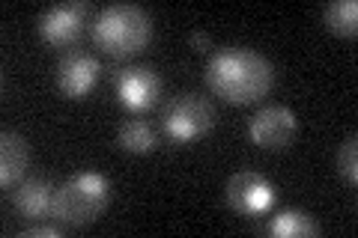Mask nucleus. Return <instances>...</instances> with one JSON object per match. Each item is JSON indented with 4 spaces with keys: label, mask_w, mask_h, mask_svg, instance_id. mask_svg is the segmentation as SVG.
Masks as SVG:
<instances>
[{
    "label": "nucleus",
    "mask_w": 358,
    "mask_h": 238,
    "mask_svg": "<svg viewBox=\"0 0 358 238\" xmlns=\"http://www.w3.org/2000/svg\"><path fill=\"white\" fill-rule=\"evenodd\" d=\"M275 66L260 51L233 45L212 54L206 66V81L212 93L233 101V105H248V101L263 98L275 84Z\"/></svg>",
    "instance_id": "nucleus-1"
},
{
    "label": "nucleus",
    "mask_w": 358,
    "mask_h": 238,
    "mask_svg": "<svg viewBox=\"0 0 358 238\" xmlns=\"http://www.w3.org/2000/svg\"><path fill=\"white\" fill-rule=\"evenodd\" d=\"M152 36V18L138 3H110L93 21V39L114 57L138 54Z\"/></svg>",
    "instance_id": "nucleus-2"
},
{
    "label": "nucleus",
    "mask_w": 358,
    "mask_h": 238,
    "mask_svg": "<svg viewBox=\"0 0 358 238\" xmlns=\"http://www.w3.org/2000/svg\"><path fill=\"white\" fill-rule=\"evenodd\" d=\"M110 200V179L96 173V170H81L69 176L54 194V211L51 218L69 226H84L96 221Z\"/></svg>",
    "instance_id": "nucleus-3"
},
{
    "label": "nucleus",
    "mask_w": 358,
    "mask_h": 238,
    "mask_svg": "<svg viewBox=\"0 0 358 238\" xmlns=\"http://www.w3.org/2000/svg\"><path fill=\"white\" fill-rule=\"evenodd\" d=\"M212 122H215V110H212L209 101L197 93L176 96L162 113L164 134L176 143H188V140L203 137V134L212 128Z\"/></svg>",
    "instance_id": "nucleus-4"
},
{
    "label": "nucleus",
    "mask_w": 358,
    "mask_h": 238,
    "mask_svg": "<svg viewBox=\"0 0 358 238\" xmlns=\"http://www.w3.org/2000/svg\"><path fill=\"white\" fill-rule=\"evenodd\" d=\"M299 119L287 105H266L251 117L248 134L260 149H284L296 137Z\"/></svg>",
    "instance_id": "nucleus-5"
},
{
    "label": "nucleus",
    "mask_w": 358,
    "mask_h": 238,
    "mask_svg": "<svg viewBox=\"0 0 358 238\" xmlns=\"http://www.w3.org/2000/svg\"><path fill=\"white\" fill-rule=\"evenodd\" d=\"M224 194H227V202L233 211L239 214H263L266 209H272L275 202V185L268 182L263 173H254V170H242V173L230 176L227 188H224Z\"/></svg>",
    "instance_id": "nucleus-6"
},
{
    "label": "nucleus",
    "mask_w": 358,
    "mask_h": 238,
    "mask_svg": "<svg viewBox=\"0 0 358 238\" xmlns=\"http://www.w3.org/2000/svg\"><path fill=\"white\" fill-rule=\"evenodd\" d=\"M114 89L126 107L147 110L162 93V77L152 66H122L114 75Z\"/></svg>",
    "instance_id": "nucleus-7"
},
{
    "label": "nucleus",
    "mask_w": 358,
    "mask_h": 238,
    "mask_svg": "<svg viewBox=\"0 0 358 238\" xmlns=\"http://www.w3.org/2000/svg\"><path fill=\"white\" fill-rule=\"evenodd\" d=\"M90 13L87 0H69V3H54L39 15L36 27L39 36L51 45H66L78 39V33L84 27V18Z\"/></svg>",
    "instance_id": "nucleus-8"
},
{
    "label": "nucleus",
    "mask_w": 358,
    "mask_h": 238,
    "mask_svg": "<svg viewBox=\"0 0 358 238\" xmlns=\"http://www.w3.org/2000/svg\"><path fill=\"white\" fill-rule=\"evenodd\" d=\"M99 75H102V63L90 51H69L57 63V87L69 98H84L96 87Z\"/></svg>",
    "instance_id": "nucleus-9"
},
{
    "label": "nucleus",
    "mask_w": 358,
    "mask_h": 238,
    "mask_svg": "<svg viewBox=\"0 0 358 238\" xmlns=\"http://www.w3.org/2000/svg\"><path fill=\"white\" fill-rule=\"evenodd\" d=\"M54 194H57V188H54L48 179L42 176H30L24 182H18L15 194H13V202L21 218L27 221H42L48 218L54 211Z\"/></svg>",
    "instance_id": "nucleus-10"
},
{
    "label": "nucleus",
    "mask_w": 358,
    "mask_h": 238,
    "mask_svg": "<svg viewBox=\"0 0 358 238\" xmlns=\"http://www.w3.org/2000/svg\"><path fill=\"white\" fill-rule=\"evenodd\" d=\"M30 161V146L18 131H3L0 134V185L9 188L15 185L27 170Z\"/></svg>",
    "instance_id": "nucleus-11"
},
{
    "label": "nucleus",
    "mask_w": 358,
    "mask_h": 238,
    "mask_svg": "<svg viewBox=\"0 0 358 238\" xmlns=\"http://www.w3.org/2000/svg\"><path fill=\"white\" fill-rule=\"evenodd\" d=\"M266 230L272 235H281V238H305V235H317L320 223L301 209H284L268 221Z\"/></svg>",
    "instance_id": "nucleus-12"
},
{
    "label": "nucleus",
    "mask_w": 358,
    "mask_h": 238,
    "mask_svg": "<svg viewBox=\"0 0 358 238\" xmlns=\"http://www.w3.org/2000/svg\"><path fill=\"white\" fill-rule=\"evenodd\" d=\"M117 140L126 152H150L155 149V128L147 119H126L120 126Z\"/></svg>",
    "instance_id": "nucleus-13"
},
{
    "label": "nucleus",
    "mask_w": 358,
    "mask_h": 238,
    "mask_svg": "<svg viewBox=\"0 0 358 238\" xmlns=\"http://www.w3.org/2000/svg\"><path fill=\"white\" fill-rule=\"evenodd\" d=\"M322 21L334 30V33H355L358 27V3L355 0H331L322 9Z\"/></svg>",
    "instance_id": "nucleus-14"
},
{
    "label": "nucleus",
    "mask_w": 358,
    "mask_h": 238,
    "mask_svg": "<svg viewBox=\"0 0 358 238\" xmlns=\"http://www.w3.org/2000/svg\"><path fill=\"white\" fill-rule=\"evenodd\" d=\"M355 143H358L355 134H350V137L341 143V152H338V170L350 185L358 182V146Z\"/></svg>",
    "instance_id": "nucleus-15"
},
{
    "label": "nucleus",
    "mask_w": 358,
    "mask_h": 238,
    "mask_svg": "<svg viewBox=\"0 0 358 238\" xmlns=\"http://www.w3.org/2000/svg\"><path fill=\"white\" fill-rule=\"evenodd\" d=\"M24 235L27 238H60L63 235V223L57 221V223H33V226H27L24 230Z\"/></svg>",
    "instance_id": "nucleus-16"
},
{
    "label": "nucleus",
    "mask_w": 358,
    "mask_h": 238,
    "mask_svg": "<svg viewBox=\"0 0 358 238\" xmlns=\"http://www.w3.org/2000/svg\"><path fill=\"white\" fill-rule=\"evenodd\" d=\"M192 45H194V51H206V48H209V33L194 30V33H192Z\"/></svg>",
    "instance_id": "nucleus-17"
}]
</instances>
